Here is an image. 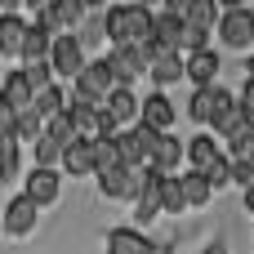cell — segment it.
I'll list each match as a JSON object with an SVG mask.
<instances>
[{
  "mask_svg": "<svg viewBox=\"0 0 254 254\" xmlns=\"http://www.w3.org/2000/svg\"><path fill=\"white\" fill-rule=\"evenodd\" d=\"M107 36H112V49H125V45H156V13L147 4H112L107 9Z\"/></svg>",
  "mask_w": 254,
  "mask_h": 254,
  "instance_id": "1",
  "label": "cell"
},
{
  "mask_svg": "<svg viewBox=\"0 0 254 254\" xmlns=\"http://www.w3.org/2000/svg\"><path fill=\"white\" fill-rule=\"evenodd\" d=\"M116 89H121V80H116L112 63L98 58V63H89V67L80 71V80L71 85V103H76V107H107V98H112Z\"/></svg>",
  "mask_w": 254,
  "mask_h": 254,
  "instance_id": "2",
  "label": "cell"
},
{
  "mask_svg": "<svg viewBox=\"0 0 254 254\" xmlns=\"http://www.w3.org/2000/svg\"><path fill=\"white\" fill-rule=\"evenodd\" d=\"M219 36H223L228 49H246V45L254 40V9H246V4H223Z\"/></svg>",
  "mask_w": 254,
  "mask_h": 254,
  "instance_id": "3",
  "label": "cell"
},
{
  "mask_svg": "<svg viewBox=\"0 0 254 254\" xmlns=\"http://www.w3.org/2000/svg\"><path fill=\"white\" fill-rule=\"evenodd\" d=\"M237 103H232V94L223 89V85H214V89H196L192 94V103H188V116L196 121V125H219V116L223 112H232Z\"/></svg>",
  "mask_w": 254,
  "mask_h": 254,
  "instance_id": "4",
  "label": "cell"
},
{
  "mask_svg": "<svg viewBox=\"0 0 254 254\" xmlns=\"http://www.w3.org/2000/svg\"><path fill=\"white\" fill-rule=\"evenodd\" d=\"M147 76L156 85H174L179 76H188V58H179L174 49H161V45H147Z\"/></svg>",
  "mask_w": 254,
  "mask_h": 254,
  "instance_id": "5",
  "label": "cell"
},
{
  "mask_svg": "<svg viewBox=\"0 0 254 254\" xmlns=\"http://www.w3.org/2000/svg\"><path fill=\"white\" fill-rule=\"evenodd\" d=\"M49 63H54V71H58V76H71V80H80V71L89 67V63H85V54H80V40H76V36H58V40H54Z\"/></svg>",
  "mask_w": 254,
  "mask_h": 254,
  "instance_id": "6",
  "label": "cell"
},
{
  "mask_svg": "<svg viewBox=\"0 0 254 254\" xmlns=\"http://www.w3.org/2000/svg\"><path fill=\"white\" fill-rule=\"evenodd\" d=\"M107 63H112V71H116L121 89H129V80L147 71V54H143L138 45H125V49H112V54H107Z\"/></svg>",
  "mask_w": 254,
  "mask_h": 254,
  "instance_id": "7",
  "label": "cell"
},
{
  "mask_svg": "<svg viewBox=\"0 0 254 254\" xmlns=\"http://www.w3.org/2000/svg\"><path fill=\"white\" fill-rule=\"evenodd\" d=\"M49 31H63V36H71V27L80 22V0H49L40 13H36Z\"/></svg>",
  "mask_w": 254,
  "mask_h": 254,
  "instance_id": "8",
  "label": "cell"
},
{
  "mask_svg": "<svg viewBox=\"0 0 254 254\" xmlns=\"http://www.w3.org/2000/svg\"><path fill=\"white\" fill-rule=\"evenodd\" d=\"M0 103H4V107H13V112H27V107H36V89H31L27 71H9V76H4Z\"/></svg>",
  "mask_w": 254,
  "mask_h": 254,
  "instance_id": "9",
  "label": "cell"
},
{
  "mask_svg": "<svg viewBox=\"0 0 254 254\" xmlns=\"http://www.w3.org/2000/svg\"><path fill=\"white\" fill-rule=\"evenodd\" d=\"M63 170H67L71 179L94 174V170H98V143H71V147L63 152Z\"/></svg>",
  "mask_w": 254,
  "mask_h": 254,
  "instance_id": "10",
  "label": "cell"
},
{
  "mask_svg": "<svg viewBox=\"0 0 254 254\" xmlns=\"http://www.w3.org/2000/svg\"><path fill=\"white\" fill-rule=\"evenodd\" d=\"M214 76H219V54H214V49L188 54V80H192L196 89H214Z\"/></svg>",
  "mask_w": 254,
  "mask_h": 254,
  "instance_id": "11",
  "label": "cell"
},
{
  "mask_svg": "<svg viewBox=\"0 0 254 254\" xmlns=\"http://www.w3.org/2000/svg\"><path fill=\"white\" fill-rule=\"evenodd\" d=\"M98 192L107 201H125V196H138L143 192V179H134V170H116V174H103L98 179Z\"/></svg>",
  "mask_w": 254,
  "mask_h": 254,
  "instance_id": "12",
  "label": "cell"
},
{
  "mask_svg": "<svg viewBox=\"0 0 254 254\" xmlns=\"http://www.w3.org/2000/svg\"><path fill=\"white\" fill-rule=\"evenodd\" d=\"M54 40H58V36H54V31H49V27L36 18V22H31V36H27V49H22L27 67H36V63H49V54H54Z\"/></svg>",
  "mask_w": 254,
  "mask_h": 254,
  "instance_id": "13",
  "label": "cell"
},
{
  "mask_svg": "<svg viewBox=\"0 0 254 254\" xmlns=\"http://www.w3.org/2000/svg\"><path fill=\"white\" fill-rule=\"evenodd\" d=\"M36 210H40V205H36L27 192H22V196H13V201L4 205V228H9L13 237H22V232L36 223Z\"/></svg>",
  "mask_w": 254,
  "mask_h": 254,
  "instance_id": "14",
  "label": "cell"
},
{
  "mask_svg": "<svg viewBox=\"0 0 254 254\" xmlns=\"http://www.w3.org/2000/svg\"><path fill=\"white\" fill-rule=\"evenodd\" d=\"M27 36H31V27L18 13H4L0 18V54H22L27 49Z\"/></svg>",
  "mask_w": 254,
  "mask_h": 254,
  "instance_id": "15",
  "label": "cell"
},
{
  "mask_svg": "<svg viewBox=\"0 0 254 254\" xmlns=\"http://www.w3.org/2000/svg\"><path fill=\"white\" fill-rule=\"evenodd\" d=\"M188 156V143H179V138H161V147H156V156H152V170L156 174H165V179H174L179 174V161Z\"/></svg>",
  "mask_w": 254,
  "mask_h": 254,
  "instance_id": "16",
  "label": "cell"
},
{
  "mask_svg": "<svg viewBox=\"0 0 254 254\" xmlns=\"http://www.w3.org/2000/svg\"><path fill=\"white\" fill-rule=\"evenodd\" d=\"M156 246L147 237H138L134 228H112L107 232V254H152Z\"/></svg>",
  "mask_w": 254,
  "mask_h": 254,
  "instance_id": "17",
  "label": "cell"
},
{
  "mask_svg": "<svg viewBox=\"0 0 254 254\" xmlns=\"http://www.w3.org/2000/svg\"><path fill=\"white\" fill-rule=\"evenodd\" d=\"M103 112H107L116 125H125V121H134V125H138V121H143V103H138L129 89H116V94L107 98V107H103Z\"/></svg>",
  "mask_w": 254,
  "mask_h": 254,
  "instance_id": "18",
  "label": "cell"
},
{
  "mask_svg": "<svg viewBox=\"0 0 254 254\" xmlns=\"http://www.w3.org/2000/svg\"><path fill=\"white\" fill-rule=\"evenodd\" d=\"M174 116H179V112H174V103H170L165 94H152V98L143 103V125H152V129H161V134L174 125Z\"/></svg>",
  "mask_w": 254,
  "mask_h": 254,
  "instance_id": "19",
  "label": "cell"
},
{
  "mask_svg": "<svg viewBox=\"0 0 254 254\" xmlns=\"http://www.w3.org/2000/svg\"><path fill=\"white\" fill-rule=\"evenodd\" d=\"M27 196H31L36 205L58 201V174H54V170H31V179H27Z\"/></svg>",
  "mask_w": 254,
  "mask_h": 254,
  "instance_id": "20",
  "label": "cell"
},
{
  "mask_svg": "<svg viewBox=\"0 0 254 254\" xmlns=\"http://www.w3.org/2000/svg\"><path fill=\"white\" fill-rule=\"evenodd\" d=\"M183 18H188V27L210 31V27H214V18H223V9H219L214 0H188V4H183Z\"/></svg>",
  "mask_w": 254,
  "mask_h": 254,
  "instance_id": "21",
  "label": "cell"
},
{
  "mask_svg": "<svg viewBox=\"0 0 254 254\" xmlns=\"http://www.w3.org/2000/svg\"><path fill=\"white\" fill-rule=\"evenodd\" d=\"M219 156H223V152H219V143H214L210 134H196V138H188V161H192V170H210Z\"/></svg>",
  "mask_w": 254,
  "mask_h": 254,
  "instance_id": "22",
  "label": "cell"
},
{
  "mask_svg": "<svg viewBox=\"0 0 254 254\" xmlns=\"http://www.w3.org/2000/svg\"><path fill=\"white\" fill-rule=\"evenodd\" d=\"M49 138H54V143H63V147H71V143H80V134H76V116H71V107H67L63 116H54V121H49Z\"/></svg>",
  "mask_w": 254,
  "mask_h": 254,
  "instance_id": "23",
  "label": "cell"
},
{
  "mask_svg": "<svg viewBox=\"0 0 254 254\" xmlns=\"http://www.w3.org/2000/svg\"><path fill=\"white\" fill-rule=\"evenodd\" d=\"M183 192H188V205H205L214 188H210V179H205L201 170H188V174H183Z\"/></svg>",
  "mask_w": 254,
  "mask_h": 254,
  "instance_id": "24",
  "label": "cell"
},
{
  "mask_svg": "<svg viewBox=\"0 0 254 254\" xmlns=\"http://www.w3.org/2000/svg\"><path fill=\"white\" fill-rule=\"evenodd\" d=\"M116 170H125L121 143H116V138H103V143H98V174H116Z\"/></svg>",
  "mask_w": 254,
  "mask_h": 254,
  "instance_id": "25",
  "label": "cell"
},
{
  "mask_svg": "<svg viewBox=\"0 0 254 254\" xmlns=\"http://www.w3.org/2000/svg\"><path fill=\"white\" fill-rule=\"evenodd\" d=\"M67 107H71V103L63 98V89H58V85H54V89H45V94L36 98V112H40L45 121H54V116H63Z\"/></svg>",
  "mask_w": 254,
  "mask_h": 254,
  "instance_id": "26",
  "label": "cell"
},
{
  "mask_svg": "<svg viewBox=\"0 0 254 254\" xmlns=\"http://www.w3.org/2000/svg\"><path fill=\"white\" fill-rule=\"evenodd\" d=\"M188 210V192H183V174L165 179V214H183Z\"/></svg>",
  "mask_w": 254,
  "mask_h": 254,
  "instance_id": "27",
  "label": "cell"
},
{
  "mask_svg": "<svg viewBox=\"0 0 254 254\" xmlns=\"http://www.w3.org/2000/svg\"><path fill=\"white\" fill-rule=\"evenodd\" d=\"M22 71H27V80H31V89H36V98H40L45 89H54V76H58V71H54V63H36V67H22Z\"/></svg>",
  "mask_w": 254,
  "mask_h": 254,
  "instance_id": "28",
  "label": "cell"
},
{
  "mask_svg": "<svg viewBox=\"0 0 254 254\" xmlns=\"http://www.w3.org/2000/svg\"><path fill=\"white\" fill-rule=\"evenodd\" d=\"M63 152H67V147H63V143H54V138L45 134V138L36 143V170H49L54 161H63Z\"/></svg>",
  "mask_w": 254,
  "mask_h": 254,
  "instance_id": "29",
  "label": "cell"
},
{
  "mask_svg": "<svg viewBox=\"0 0 254 254\" xmlns=\"http://www.w3.org/2000/svg\"><path fill=\"white\" fill-rule=\"evenodd\" d=\"M201 174L210 179V188H214V192H219V188H228V183H232V156H219V161H214L210 170H201Z\"/></svg>",
  "mask_w": 254,
  "mask_h": 254,
  "instance_id": "30",
  "label": "cell"
},
{
  "mask_svg": "<svg viewBox=\"0 0 254 254\" xmlns=\"http://www.w3.org/2000/svg\"><path fill=\"white\" fill-rule=\"evenodd\" d=\"M0 174L4 179L18 174V143H0Z\"/></svg>",
  "mask_w": 254,
  "mask_h": 254,
  "instance_id": "31",
  "label": "cell"
},
{
  "mask_svg": "<svg viewBox=\"0 0 254 254\" xmlns=\"http://www.w3.org/2000/svg\"><path fill=\"white\" fill-rule=\"evenodd\" d=\"M241 107H246V116L254 121V80H246V89H241Z\"/></svg>",
  "mask_w": 254,
  "mask_h": 254,
  "instance_id": "32",
  "label": "cell"
},
{
  "mask_svg": "<svg viewBox=\"0 0 254 254\" xmlns=\"http://www.w3.org/2000/svg\"><path fill=\"white\" fill-rule=\"evenodd\" d=\"M246 80H254V58H246Z\"/></svg>",
  "mask_w": 254,
  "mask_h": 254,
  "instance_id": "33",
  "label": "cell"
},
{
  "mask_svg": "<svg viewBox=\"0 0 254 254\" xmlns=\"http://www.w3.org/2000/svg\"><path fill=\"white\" fill-rule=\"evenodd\" d=\"M241 161H250V165H254V138H250V147H246V156H241Z\"/></svg>",
  "mask_w": 254,
  "mask_h": 254,
  "instance_id": "34",
  "label": "cell"
},
{
  "mask_svg": "<svg viewBox=\"0 0 254 254\" xmlns=\"http://www.w3.org/2000/svg\"><path fill=\"white\" fill-rule=\"evenodd\" d=\"M246 210H250V214H254V188H250V192H246Z\"/></svg>",
  "mask_w": 254,
  "mask_h": 254,
  "instance_id": "35",
  "label": "cell"
},
{
  "mask_svg": "<svg viewBox=\"0 0 254 254\" xmlns=\"http://www.w3.org/2000/svg\"><path fill=\"white\" fill-rule=\"evenodd\" d=\"M205 254H228V250H223V246H210V250H205Z\"/></svg>",
  "mask_w": 254,
  "mask_h": 254,
  "instance_id": "36",
  "label": "cell"
}]
</instances>
